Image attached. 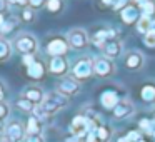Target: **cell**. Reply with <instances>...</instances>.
I'll return each instance as SVG.
<instances>
[{
    "label": "cell",
    "instance_id": "obj_1",
    "mask_svg": "<svg viewBox=\"0 0 155 142\" xmlns=\"http://www.w3.org/2000/svg\"><path fill=\"white\" fill-rule=\"evenodd\" d=\"M67 104H68V97L62 95L60 92H52V94L44 97V102L40 104V107L44 109V112L47 115H52L55 112L62 110Z\"/></svg>",
    "mask_w": 155,
    "mask_h": 142
},
{
    "label": "cell",
    "instance_id": "obj_2",
    "mask_svg": "<svg viewBox=\"0 0 155 142\" xmlns=\"http://www.w3.org/2000/svg\"><path fill=\"white\" fill-rule=\"evenodd\" d=\"M14 45H15V49L24 55H34L35 52L38 50L37 39L30 34H20L14 40Z\"/></svg>",
    "mask_w": 155,
    "mask_h": 142
},
{
    "label": "cell",
    "instance_id": "obj_3",
    "mask_svg": "<svg viewBox=\"0 0 155 142\" xmlns=\"http://www.w3.org/2000/svg\"><path fill=\"white\" fill-rule=\"evenodd\" d=\"M72 72H74V79H77V80L88 79L94 74V62H92L90 59H80V60L74 65Z\"/></svg>",
    "mask_w": 155,
    "mask_h": 142
},
{
    "label": "cell",
    "instance_id": "obj_4",
    "mask_svg": "<svg viewBox=\"0 0 155 142\" xmlns=\"http://www.w3.org/2000/svg\"><path fill=\"white\" fill-rule=\"evenodd\" d=\"M67 42L72 49H85L88 45V35L84 29H74L68 32Z\"/></svg>",
    "mask_w": 155,
    "mask_h": 142
},
{
    "label": "cell",
    "instance_id": "obj_5",
    "mask_svg": "<svg viewBox=\"0 0 155 142\" xmlns=\"http://www.w3.org/2000/svg\"><path fill=\"white\" fill-rule=\"evenodd\" d=\"M25 137V127L20 122L14 120L5 127V140L7 142H22Z\"/></svg>",
    "mask_w": 155,
    "mask_h": 142
},
{
    "label": "cell",
    "instance_id": "obj_6",
    "mask_svg": "<svg viewBox=\"0 0 155 142\" xmlns=\"http://www.w3.org/2000/svg\"><path fill=\"white\" fill-rule=\"evenodd\" d=\"M78 90H80V84H78V80L74 79V77L62 79V80L58 82V85H57V92H60L62 95H65V97H70V95L78 94Z\"/></svg>",
    "mask_w": 155,
    "mask_h": 142
},
{
    "label": "cell",
    "instance_id": "obj_7",
    "mask_svg": "<svg viewBox=\"0 0 155 142\" xmlns=\"http://www.w3.org/2000/svg\"><path fill=\"white\" fill-rule=\"evenodd\" d=\"M114 70H115V67L110 62V59L97 57L94 60V72L98 75V77H108V75L114 74Z\"/></svg>",
    "mask_w": 155,
    "mask_h": 142
},
{
    "label": "cell",
    "instance_id": "obj_8",
    "mask_svg": "<svg viewBox=\"0 0 155 142\" xmlns=\"http://www.w3.org/2000/svg\"><path fill=\"white\" fill-rule=\"evenodd\" d=\"M120 17H122V20H124L127 25L134 24V22H138V19L142 17L140 7L132 5V4H127V7H124L120 10Z\"/></svg>",
    "mask_w": 155,
    "mask_h": 142
},
{
    "label": "cell",
    "instance_id": "obj_9",
    "mask_svg": "<svg viewBox=\"0 0 155 142\" xmlns=\"http://www.w3.org/2000/svg\"><path fill=\"white\" fill-rule=\"evenodd\" d=\"M68 50V42L64 39H52L47 45V52L52 57H64V54Z\"/></svg>",
    "mask_w": 155,
    "mask_h": 142
},
{
    "label": "cell",
    "instance_id": "obj_10",
    "mask_svg": "<svg viewBox=\"0 0 155 142\" xmlns=\"http://www.w3.org/2000/svg\"><path fill=\"white\" fill-rule=\"evenodd\" d=\"M102 52H104V55L107 59H117L118 55L122 54V44L118 40H115V39H112V40L105 42V45L102 47Z\"/></svg>",
    "mask_w": 155,
    "mask_h": 142
},
{
    "label": "cell",
    "instance_id": "obj_11",
    "mask_svg": "<svg viewBox=\"0 0 155 142\" xmlns=\"http://www.w3.org/2000/svg\"><path fill=\"white\" fill-rule=\"evenodd\" d=\"M134 104H132L130 100H120L117 105H115V109H114V115L117 119H125V117H128V115H132L134 114Z\"/></svg>",
    "mask_w": 155,
    "mask_h": 142
},
{
    "label": "cell",
    "instance_id": "obj_12",
    "mask_svg": "<svg viewBox=\"0 0 155 142\" xmlns=\"http://www.w3.org/2000/svg\"><path fill=\"white\" fill-rule=\"evenodd\" d=\"M68 69V64L64 57H52L48 62V70L54 75H64Z\"/></svg>",
    "mask_w": 155,
    "mask_h": 142
},
{
    "label": "cell",
    "instance_id": "obj_13",
    "mask_svg": "<svg viewBox=\"0 0 155 142\" xmlns=\"http://www.w3.org/2000/svg\"><path fill=\"white\" fill-rule=\"evenodd\" d=\"M24 97L27 100H30L32 104H42L44 102V90L37 85H32V87H27L24 92Z\"/></svg>",
    "mask_w": 155,
    "mask_h": 142
},
{
    "label": "cell",
    "instance_id": "obj_14",
    "mask_svg": "<svg viewBox=\"0 0 155 142\" xmlns=\"http://www.w3.org/2000/svg\"><path fill=\"white\" fill-rule=\"evenodd\" d=\"M142 64H143V55L138 54V52H130V54L127 55V59H125V65H127L130 70L140 69Z\"/></svg>",
    "mask_w": 155,
    "mask_h": 142
},
{
    "label": "cell",
    "instance_id": "obj_15",
    "mask_svg": "<svg viewBox=\"0 0 155 142\" xmlns=\"http://www.w3.org/2000/svg\"><path fill=\"white\" fill-rule=\"evenodd\" d=\"M100 102H102V105H104L105 109H112V110H114L115 105L120 102V99H118V95L115 94V92L108 90V92H104V94H102Z\"/></svg>",
    "mask_w": 155,
    "mask_h": 142
},
{
    "label": "cell",
    "instance_id": "obj_16",
    "mask_svg": "<svg viewBox=\"0 0 155 142\" xmlns=\"http://www.w3.org/2000/svg\"><path fill=\"white\" fill-rule=\"evenodd\" d=\"M45 74V69H44V64L42 62H37L35 60L32 65H28L27 67V75L30 79H34V80H38V79H42Z\"/></svg>",
    "mask_w": 155,
    "mask_h": 142
},
{
    "label": "cell",
    "instance_id": "obj_17",
    "mask_svg": "<svg viewBox=\"0 0 155 142\" xmlns=\"http://www.w3.org/2000/svg\"><path fill=\"white\" fill-rule=\"evenodd\" d=\"M153 29V22H152V17H145V15H142L140 19H138V22H137V30H138V34H143V35H147L148 32Z\"/></svg>",
    "mask_w": 155,
    "mask_h": 142
},
{
    "label": "cell",
    "instance_id": "obj_18",
    "mask_svg": "<svg viewBox=\"0 0 155 142\" xmlns=\"http://www.w3.org/2000/svg\"><path fill=\"white\" fill-rule=\"evenodd\" d=\"M140 95L145 102H153L155 100V84H145L140 90Z\"/></svg>",
    "mask_w": 155,
    "mask_h": 142
},
{
    "label": "cell",
    "instance_id": "obj_19",
    "mask_svg": "<svg viewBox=\"0 0 155 142\" xmlns=\"http://www.w3.org/2000/svg\"><path fill=\"white\" fill-rule=\"evenodd\" d=\"M12 54V45L8 44V40L0 39V60H7Z\"/></svg>",
    "mask_w": 155,
    "mask_h": 142
},
{
    "label": "cell",
    "instance_id": "obj_20",
    "mask_svg": "<svg viewBox=\"0 0 155 142\" xmlns=\"http://www.w3.org/2000/svg\"><path fill=\"white\" fill-rule=\"evenodd\" d=\"M27 134H40V125L37 117H30L27 122Z\"/></svg>",
    "mask_w": 155,
    "mask_h": 142
},
{
    "label": "cell",
    "instance_id": "obj_21",
    "mask_svg": "<svg viewBox=\"0 0 155 142\" xmlns=\"http://www.w3.org/2000/svg\"><path fill=\"white\" fill-rule=\"evenodd\" d=\"M140 12H142V15H145V17H152L153 12H155V2L153 0H148L147 4L140 5Z\"/></svg>",
    "mask_w": 155,
    "mask_h": 142
},
{
    "label": "cell",
    "instance_id": "obj_22",
    "mask_svg": "<svg viewBox=\"0 0 155 142\" xmlns=\"http://www.w3.org/2000/svg\"><path fill=\"white\" fill-rule=\"evenodd\" d=\"M17 107L20 109V110H24V112H32L35 109V104H32L30 100H27L25 97H22V99L17 100Z\"/></svg>",
    "mask_w": 155,
    "mask_h": 142
},
{
    "label": "cell",
    "instance_id": "obj_23",
    "mask_svg": "<svg viewBox=\"0 0 155 142\" xmlns=\"http://www.w3.org/2000/svg\"><path fill=\"white\" fill-rule=\"evenodd\" d=\"M45 5H47V8L50 12H54V14L62 10V0H47V4Z\"/></svg>",
    "mask_w": 155,
    "mask_h": 142
},
{
    "label": "cell",
    "instance_id": "obj_24",
    "mask_svg": "<svg viewBox=\"0 0 155 142\" xmlns=\"http://www.w3.org/2000/svg\"><path fill=\"white\" fill-rule=\"evenodd\" d=\"M95 135H97V140H100V142H105V140H108V135H110V132L107 130L105 127H97V130H95Z\"/></svg>",
    "mask_w": 155,
    "mask_h": 142
},
{
    "label": "cell",
    "instance_id": "obj_25",
    "mask_svg": "<svg viewBox=\"0 0 155 142\" xmlns=\"http://www.w3.org/2000/svg\"><path fill=\"white\" fill-rule=\"evenodd\" d=\"M8 114H10V109H8V105L5 104V102L0 100V120L4 122L5 119L8 117Z\"/></svg>",
    "mask_w": 155,
    "mask_h": 142
},
{
    "label": "cell",
    "instance_id": "obj_26",
    "mask_svg": "<svg viewBox=\"0 0 155 142\" xmlns=\"http://www.w3.org/2000/svg\"><path fill=\"white\" fill-rule=\"evenodd\" d=\"M14 25H15V20L14 19H8V20H5L4 25L0 27V32H2V34H8V32L14 29Z\"/></svg>",
    "mask_w": 155,
    "mask_h": 142
},
{
    "label": "cell",
    "instance_id": "obj_27",
    "mask_svg": "<svg viewBox=\"0 0 155 142\" xmlns=\"http://www.w3.org/2000/svg\"><path fill=\"white\" fill-rule=\"evenodd\" d=\"M145 45H148V47H155V27L145 35Z\"/></svg>",
    "mask_w": 155,
    "mask_h": 142
},
{
    "label": "cell",
    "instance_id": "obj_28",
    "mask_svg": "<svg viewBox=\"0 0 155 142\" xmlns=\"http://www.w3.org/2000/svg\"><path fill=\"white\" fill-rule=\"evenodd\" d=\"M22 19H24L25 22H32L35 19V14L34 10H30V8H25L24 12H22Z\"/></svg>",
    "mask_w": 155,
    "mask_h": 142
},
{
    "label": "cell",
    "instance_id": "obj_29",
    "mask_svg": "<svg viewBox=\"0 0 155 142\" xmlns=\"http://www.w3.org/2000/svg\"><path fill=\"white\" fill-rule=\"evenodd\" d=\"M25 142H45V140H44V137H42L40 134H27Z\"/></svg>",
    "mask_w": 155,
    "mask_h": 142
},
{
    "label": "cell",
    "instance_id": "obj_30",
    "mask_svg": "<svg viewBox=\"0 0 155 142\" xmlns=\"http://www.w3.org/2000/svg\"><path fill=\"white\" fill-rule=\"evenodd\" d=\"M45 4H47V0H28V5H30L32 8H38Z\"/></svg>",
    "mask_w": 155,
    "mask_h": 142
},
{
    "label": "cell",
    "instance_id": "obj_31",
    "mask_svg": "<svg viewBox=\"0 0 155 142\" xmlns=\"http://www.w3.org/2000/svg\"><path fill=\"white\" fill-rule=\"evenodd\" d=\"M22 62L28 67V65H32L35 62V57H34V55H24V57H22Z\"/></svg>",
    "mask_w": 155,
    "mask_h": 142
},
{
    "label": "cell",
    "instance_id": "obj_32",
    "mask_svg": "<svg viewBox=\"0 0 155 142\" xmlns=\"http://www.w3.org/2000/svg\"><path fill=\"white\" fill-rule=\"evenodd\" d=\"M127 139H128L130 142H134V140H135V142H138V140H140V134L134 130V132H130V134L127 135Z\"/></svg>",
    "mask_w": 155,
    "mask_h": 142
},
{
    "label": "cell",
    "instance_id": "obj_33",
    "mask_svg": "<svg viewBox=\"0 0 155 142\" xmlns=\"http://www.w3.org/2000/svg\"><path fill=\"white\" fill-rule=\"evenodd\" d=\"M140 127L145 129L147 132H152V124H150V120H147V119H143V120L140 122Z\"/></svg>",
    "mask_w": 155,
    "mask_h": 142
},
{
    "label": "cell",
    "instance_id": "obj_34",
    "mask_svg": "<svg viewBox=\"0 0 155 142\" xmlns=\"http://www.w3.org/2000/svg\"><path fill=\"white\" fill-rule=\"evenodd\" d=\"M8 2L14 5H18V7H27L28 5V0H8Z\"/></svg>",
    "mask_w": 155,
    "mask_h": 142
},
{
    "label": "cell",
    "instance_id": "obj_35",
    "mask_svg": "<svg viewBox=\"0 0 155 142\" xmlns=\"http://www.w3.org/2000/svg\"><path fill=\"white\" fill-rule=\"evenodd\" d=\"M124 8V7H127V0H118V4H115L114 5V8Z\"/></svg>",
    "mask_w": 155,
    "mask_h": 142
},
{
    "label": "cell",
    "instance_id": "obj_36",
    "mask_svg": "<svg viewBox=\"0 0 155 142\" xmlns=\"http://www.w3.org/2000/svg\"><path fill=\"white\" fill-rule=\"evenodd\" d=\"M5 8H7V2H5V0H0V14H2Z\"/></svg>",
    "mask_w": 155,
    "mask_h": 142
},
{
    "label": "cell",
    "instance_id": "obj_37",
    "mask_svg": "<svg viewBox=\"0 0 155 142\" xmlns=\"http://www.w3.org/2000/svg\"><path fill=\"white\" fill-rule=\"evenodd\" d=\"M78 140H80V137H77V135H74V137L67 139V142H78Z\"/></svg>",
    "mask_w": 155,
    "mask_h": 142
},
{
    "label": "cell",
    "instance_id": "obj_38",
    "mask_svg": "<svg viewBox=\"0 0 155 142\" xmlns=\"http://www.w3.org/2000/svg\"><path fill=\"white\" fill-rule=\"evenodd\" d=\"M117 142H130V140H128V139H127V135H125V137H120Z\"/></svg>",
    "mask_w": 155,
    "mask_h": 142
},
{
    "label": "cell",
    "instance_id": "obj_39",
    "mask_svg": "<svg viewBox=\"0 0 155 142\" xmlns=\"http://www.w3.org/2000/svg\"><path fill=\"white\" fill-rule=\"evenodd\" d=\"M135 2H137L138 5H143V4H147L148 0H135Z\"/></svg>",
    "mask_w": 155,
    "mask_h": 142
},
{
    "label": "cell",
    "instance_id": "obj_40",
    "mask_svg": "<svg viewBox=\"0 0 155 142\" xmlns=\"http://www.w3.org/2000/svg\"><path fill=\"white\" fill-rule=\"evenodd\" d=\"M105 5H110V4H114V0H102Z\"/></svg>",
    "mask_w": 155,
    "mask_h": 142
},
{
    "label": "cell",
    "instance_id": "obj_41",
    "mask_svg": "<svg viewBox=\"0 0 155 142\" xmlns=\"http://www.w3.org/2000/svg\"><path fill=\"white\" fill-rule=\"evenodd\" d=\"M4 22H5V19H4V15L0 14V27H2V25H4Z\"/></svg>",
    "mask_w": 155,
    "mask_h": 142
},
{
    "label": "cell",
    "instance_id": "obj_42",
    "mask_svg": "<svg viewBox=\"0 0 155 142\" xmlns=\"http://www.w3.org/2000/svg\"><path fill=\"white\" fill-rule=\"evenodd\" d=\"M2 97H4V87L0 85V100H2Z\"/></svg>",
    "mask_w": 155,
    "mask_h": 142
},
{
    "label": "cell",
    "instance_id": "obj_43",
    "mask_svg": "<svg viewBox=\"0 0 155 142\" xmlns=\"http://www.w3.org/2000/svg\"><path fill=\"white\" fill-rule=\"evenodd\" d=\"M2 132H4V122L0 120V135H2Z\"/></svg>",
    "mask_w": 155,
    "mask_h": 142
},
{
    "label": "cell",
    "instance_id": "obj_44",
    "mask_svg": "<svg viewBox=\"0 0 155 142\" xmlns=\"http://www.w3.org/2000/svg\"><path fill=\"white\" fill-rule=\"evenodd\" d=\"M0 142H7V140H0Z\"/></svg>",
    "mask_w": 155,
    "mask_h": 142
},
{
    "label": "cell",
    "instance_id": "obj_45",
    "mask_svg": "<svg viewBox=\"0 0 155 142\" xmlns=\"http://www.w3.org/2000/svg\"><path fill=\"white\" fill-rule=\"evenodd\" d=\"M138 142H145V140H138Z\"/></svg>",
    "mask_w": 155,
    "mask_h": 142
}]
</instances>
